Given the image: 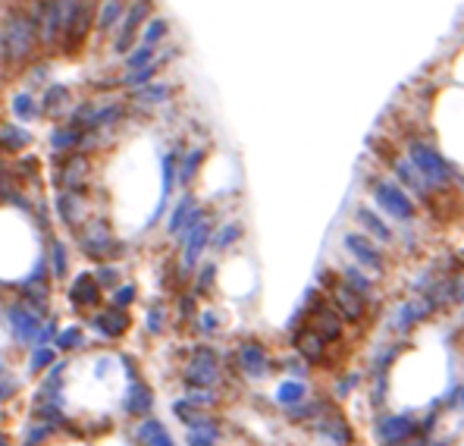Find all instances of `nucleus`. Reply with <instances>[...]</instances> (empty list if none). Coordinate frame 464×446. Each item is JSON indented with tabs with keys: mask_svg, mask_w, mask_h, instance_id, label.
I'll return each instance as SVG.
<instances>
[{
	"mask_svg": "<svg viewBox=\"0 0 464 446\" xmlns=\"http://www.w3.org/2000/svg\"><path fill=\"white\" fill-rule=\"evenodd\" d=\"M38 47V25L29 7H10L0 19V63L25 67Z\"/></svg>",
	"mask_w": 464,
	"mask_h": 446,
	"instance_id": "1",
	"label": "nucleus"
},
{
	"mask_svg": "<svg viewBox=\"0 0 464 446\" xmlns=\"http://www.w3.org/2000/svg\"><path fill=\"white\" fill-rule=\"evenodd\" d=\"M408 161L417 167V173L427 179L430 189H449L452 186V167L449 161L439 154V148H433L424 139L408 141Z\"/></svg>",
	"mask_w": 464,
	"mask_h": 446,
	"instance_id": "2",
	"label": "nucleus"
},
{
	"mask_svg": "<svg viewBox=\"0 0 464 446\" xmlns=\"http://www.w3.org/2000/svg\"><path fill=\"white\" fill-rule=\"evenodd\" d=\"M151 16H154V0H129L123 19H119V25L113 29V54H117V57H125V54L138 45V32Z\"/></svg>",
	"mask_w": 464,
	"mask_h": 446,
	"instance_id": "3",
	"label": "nucleus"
},
{
	"mask_svg": "<svg viewBox=\"0 0 464 446\" xmlns=\"http://www.w3.org/2000/svg\"><path fill=\"white\" fill-rule=\"evenodd\" d=\"M370 195H374V201L380 204V211H383V214H389L392 220L408 223L414 214H417L411 195L398 186V183H392V179H386V176L370 179Z\"/></svg>",
	"mask_w": 464,
	"mask_h": 446,
	"instance_id": "4",
	"label": "nucleus"
},
{
	"mask_svg": "<svg viewBox=\"0 0 464 446\" xmlns=\"http://www.w3.org/2000/svg\"><path fill=\"white\" fill-rule=\"evenodd\" d=\"M182 377H185V384H188V387H217V384L223 380L220 358H217V352L210 349V346H201V349H195L192 358H188V364H185Z\"/></svg>",
	"mask_w": 464,
	"mask_h": 446,
	"instance_id": "5",
	"label": "nucleus"
},
{
	"mask_svg": "<svg viewBox=\"0 0 464 446\" xmlns=\"http://www.w3.org/2000/svg\"><path fill=\"white\" fill-rule=\"evenodd\" d=\"M79 246H82V252L88 255V258H97V261L113 258V255L119 252V242L113 239L110 226H107V223H97V220L88 223V226H82Z\"/></svg>",
	"mask_w": 464,
	"mask_h": 446,
	"instance_id": "6",
	"label": "nucleus"
},
{
	"mask_svg": "<svg viewBox=\"0 0 464 446\" xmlns=\"http://www.w3.org/2000/svg\"><path fill=\"white\" fill-rule=\"evenodd\" d=\"M3 318H7V327L13 330V336L19 342H35L38 330H41V320H45L35 308L25 305V302H10V305L3 308Z\"/></svg>",
	"mask_w": 464,
	"mask_h": 446,
	"instance_id": "7",
	"label": "nucleus"
},
{
	"mask_svg": "<svg viewBox=\"0 0 464 446\" xmlns=\"http://www.w3.org/2000/svg\"><path fill=\"white\" fill-rule=\"evenodd\" d=\"M210 220L207 217H201V220H195L192 226H185L182 230V239H185V248H182V268L192 270L195 264L201 261V252H204L207 246H210Z\"/></svg>",
	"mask_w": 464,
	"mask_h": 446,
	"instance_id": "8",
	"label": "nucleus"
},
{
	"mask_svg": "<svg viewBox=\"0 0 464 446\" xmlns=\"http://www.w3.org/2000/svg\"><path fill=\"white\" fill-rule=\"evenodd\" d=\"M201 217H204L201 204L195 201L192 192H185L182 198H179L176 204L170 208V217H167V233H170V236H182L185 226H192V223L201 220Z\"/></svg>",
	"mask_w": 464,
	"mask_h": 446,
	"instance_id": "9",
	"label": "nucleus"
},
{
	"mask_svg": "<svg viewBox=\"0 0 464 446\" xmlns=\"http://www.w3.org/2000/svg\"><path fill=\"white\" fill-rule=\"evenodd\" d=\"M236 358H239V368H242V371L248 374L251 380L267 377V371H270V358H267V349L260 346L258 340H245L242 346H239Z\"/></svg>",
	"mask_w": 464,
	"mask_h": 446,
	"instance_id": "10",
	"label": "nucleus"
},
{
	"mask_svg": "<svg viewBox=\"0 0 464 446\" xmlns=\"http://www.w3.org/2000/svg\"><path fill=\"white\" fill-rule=\"evenodd\" d=\"M414 431H417V421H414L411 415H389V418H380V421H376V440L383 446L402 443V440L414 437Z\"/></svg>",
	"mask_w": 464,
	"mask_h": 446,
	"instance_id": "11",
	"label": "nucleus"
},
{
	"mask_svg": "<svg viewBox=\"0 0 464 446\" xmlns=\"http://www.w3.org/2000/svg\"><path fill=\"white\" fill-rule=\"evenodd\" d=\"M332 308H336V314L345 320H352V324H358V320L364 318V312H367V305H364V296L361 292H354L352 286H345V283H336L332 286Z\"/></svg>",
	"mask_w": 464,
	"mask_h": 446,
	"instance_id": "12",
	"label": "nucleus"
},
{
	"mask_svg": "<svg viewBox=\"0 0 464 446\" xmlns=\"http://www.w3.org/2000/svg\"><path fill=\"white\" fill-rule=\"evenodd\" d=\"M38 104H41V117H66L69 107L75 104L73 89L63 82H51L45 89V95L38 97Z\"/></svg>",
	"mask_w": 464,
	"mask_h": 446,
	"instance_id": "13",
	"label": "nucleus"
},
{
	"mask_svg": "<svg viewBox=\"0 0 464 446\" xmlns=\"http://www.w3.org/2000/svg\"><path fill=\"white\" fill-rule=\"evenodd\" d=\"M430 312H433V305H430L427 298H411V302L395 305L389 324H392V330H398V333H408L414 324H420L424 318H430Z\"/></svg>",
	"mask_w": 464,
	"mask_h": 446,
	"instance_id": "14",
	"label": "nucleus"
},
{
	"mask_svg": "<svg viewBox=\"0 0 464 446\" xmlns=\"http://www.w3.org/2000/svg\"><path fill=\"white\" fill-rule=\"evenodd\" d=\"M342 246L354 255L358 264H364V268H370V270H383V255H380V248H376L364 233H345Z\"/></svg>",
	"mask_w": 464,
	"mask_h": 446,
	"instance_id": "15",
	"label": "nucleus"
},
{
	"mask_svg": "<svg viewBox=\"0 0 464 446\" xmlns=\"http://www.w3.org/2000/svg\"><path fill=\"white\" fill-rule=\"evenodd\" d=\"M57 214L69 230H79L82 223H85V198H82V189H63V192H57Z\"/></svg>",
	"mask_w": 464,
	"mask_h": 446,
	"instance_id": "16",
	"label": "nucleus"
},
{
	"mask_svg": "<svg viewBox=\"0 0 464 446\" xmlns=\"http://www.w3.org/2000/svg\"><path fill=\"white\" fill-rule=\"evenodd\" d=\"M91 327H95L103 340H117V336H123L125 330H129V314H125L123 308H113V305L101 308V312L91 314Z\"/></svg>",
	"mask_w": 464,
	"mask_h": 446,
	"instance_id": "17",
	"label": "nucleus"
},
{
	"mask_svg": "<svg viewBox=\"0 0 464 446\" xmlns=\"http://www.w3.org/2000/svg\"><path fill=\"white\" fill-rule=\"evenodd\" d=\"M69 302H73V308L101 305V286H97L95 274H75L73 286H69Z\"/></svg>",
	"mask_w": 464,
	"mask_h": 446,
	"instance_id": "18",
	"label": "nucleus"
},
{
	"mask_svg": "<svg viewBox=\"0 0 464 446\" xmlns=\"http://www.w3.org/2000/svg\"><path fill=\"white\" fill-rule=\"evenodd\" d=\"M125 7H129V0H101V3H97V13H95V35H101V38L113 35V29L119 25Z\"/></svg>",
	"mask_w": 464,
	"mask_h": 446,
	"instance_id": "19",
	"label": "nucleus"
},
{
	"mask_svg": "<svg viewBox=\"0 0 464 446\" xmlns=\"http://www.w3.org/2000/svg\"><path fill=\"white\" fill-rule=\"evenodd\" d=\"M392 167H395V176L402 179V183H398L402 189H411V192L417 195V198H424V201L433 195V189L427 186V179L420 176L417 167H414L411 161H405V157H395V161H392Z\"/></svg>",
	"mask_w": 464,
	"mask_h": 446,
	"instance_id": "20",
	"label": "nucleus"
},
{
	"mask_svg": "<svg viewBox=\"0 0 464 446\" xmlns=\"http://www.w3.org/2000/svg\"><path fill=\"white\" fill-rule=\"evenodd\" d=\"M10 113H13L16 123L32 126V123L41 117V104H38V97L32 95L29 89H23V91H16V95L10 97Z\"/></svg>",
	"mask_w": 464,
	"mask_h": 446,
	"instance_id": "21",
	"label": "nucleus"
},
{
	"mask_svg": "<svg viewBox=\"0 0 464 446\" xmlns=\"http://www.w3.org/2000/svg\"><path fill=\"white\" fill-rule=\"evenodd\" d=\"M32 145V132L23 126V123H0V151L7 154H19Z\"/></svg>",
	"mask_w": 464,
	"mask_h": 446,
	"instance_id": "22",
	"label": "nucleus"
},
{
	"mask_svg": "<svg viewBox=\"0 0 464 446\" xmlns=\"http://www.w3.org/2000/svg\"><path fill=\"white\" fill-rule=\"evenodd\" d=\"M151 406H154V390L147 387V384H141V380H132L129 390H125L123 409L129 415H145V412H151Z\"/></svg>",
	"mask_w": 464,
	"mask_h": 446,
	"instance_id": "23",
	"label": "nucleus"
},
{
	"mask_svg": "<svg viewBox=\"0 0 464 446\" xmlns=\"http://www.w3.org/2000/svg\"><path fill=\"white\" fill-rule=\"evenodd\" d=\"M173 97V85L170 82H147V85H138V89H132V101H138V104H147V107H163L170 104Z\"/></svg>",
	"mask_w": 464,
	"mask_h": 446,
	"instance_id": "24",
	"label": "nucleus"
},
{
	"mask_svg": "<svg viewBox=\"0 0 464 446\" xmlns=\"http://www.w3.org/2000/svg\"><path fill=\"white\" fill-rule=\"evenodd\" d=\"M82 135H85V129H75V126H69V123H63V126L51 129L47 145H51V151H57V154H69V151L79 148Z\"/></svg>",
	"mask_w": 464,
	"mask_h": 446,
	"instance_id": "25",
	"label": "nucleus"
},
{
	"mask_svg": "<svg viewBox=\"0 0 464 446\" xmlns=\"http://www.w3.org/2000/svg\"><path fill=\"white\" fill-rule=\"evenodd\" d=\"M204 157H207V151L201 148V145L188 148L182 157H179L176 176H179V183H182V186H192V183H195V176H198V170H201V164H204Z\"/></svg>",
	"mask_w": 464,
	"mask_h": 446,
	"instance_id": "26",
	"label": "nucleus"
},
{
	"mask_svg": "<svg viewBox=\"0 0 464 446\" xmlns=\"http://www.w3.org/2000/svg\"><path fill=\"white\" fill-rule=\"evenodd\" d=\"M135 437H138L145 446H176L170 437V431H167L157 418H145V421L135 427Z\"/></svg>",
	"mask_w": 464,
	"mask_h": 446,
	"instance_id": "27",
	"label": "nucleus"
},
{
	"mask_svg": "<svg viewBox=\"0 0 464 446\" xmlns=\"http://www.w3.org/2000/svg\"><path fill=\"white\" fill-rule=\"evenodd\" d=\"M167 38H170V19L167 16H151L138 32V41L147 47H160Z\"/></svg>",
	"mask_w": 464,
	"mask_h": 446,
	"instance_id": "28",
	"label": "nucleus"
},
{
	"mask_svg": "<svg viewBox=\"0 0 464 446\" xmlns=\"http://www.w3.org/2000/svg\"><path fill=\"white\" fill-rule=\"evenodd\" d=\"M295 349H298V355H302L304 362H320L326 352V342L310 327H302V333L295 336Z\"/></svg>",
	"mask_w": 464,
	"mask_h": 446,
	"instance_id": "29",
	"label": "nucleus"
},
{
	"mask_svg": "<svg viewBox=\"0 0 464 446\" xmlns=\"http://www.w3.org/2000/svg\"><path fill=\"white\" fill-rule=\"evenodd\" d=\"M157 73H160V67H157V60H154V63H147V67L125 69L123 75H117V85H119V89H129V91H132V89H138V85L154 82Z\"/></svg>",
	"mask_w": 464,
	"mask_h": 446,
	"instance_id": "30",
	"label": "nucleus"
},
{
	"mask_svg": "<svg viewBox=\"0 0 464 446\" xmlns=\"http://www.w3.org/2000/svg\"><path fill=\"white\" fill-rule=\"evenodd\" d=\"M317 431L323 434V437H330L336 446H348V443H352V427H348L345 418H339V415L323 418V421L317 424Z\"/></svg>",
	"mask_w": 464,
	"mask_h": 446,
	"instance_id": "31",
	"label": "nucleus"
},
{
	"mask_svg": "<svg viewBox=\"0 0 464 446\" xmlns=\"http://www.w3.org/2000/svg\"><path fill=\"white\" fill-rule=\"evenodd\" d=\"M354 217H358V223H361V226H364V230H367L374 239H380V242H392V230H389V226H386V223L380 220V217H376L370 208H358V211H354Z\"/></svg>",
	"mask_w": 464,
	"mask_h": 446,
	"instance_id": "32",
	"label": "nucleus"
},
{
	"mask_svg": "<svg viewBox=\"0 0 464 446\" xmlns=\"http://www.w3.org/2000/svg\"><path fill=\"white\" fill-rule=\"evenodd\" d=\"M304 393H308L304 380H282L280 387H276V402L289 409V406H298L304 399Z\"/></svg>",
	"mask_w": 464,
	"mask_h": 446,
	"instance_id": "33",
	"label": "nucleus"
},
{
	"mask_svg": "<svg viewBox=\"0 0 464 446\" xmlns=\"http://www.w3.org/2000/svg\"><path fill=\"white\" fill-rule=\"evenodd\" d=\"M239 239H242V223H226L217 233H210V246H214V252H226V248L236 246Z\"/></svg>",
	"mask_w": 464,
	"mask_h": 446,
	"instance_id": "34",
	"label": "nucleus"
},
{
	"mask_svg": "<svg viewBox=\"0 0 464 446\" xmlns=\"http://www.w3.org/2000/svg\"><path fill=\"white\" fill-rule=\"evenodd\" d=\"M82 342H85V330H82L79 324H73V327H63V330H57V336H53V346H57V349H63V352H69V349H79Z\"/></svg>",
	"mask_w": 464,
	"mask_h": 446,
	"instance_id": "35",
	"label": "nucleus"
},
{
	"mask_svg": "<svg viewBox=\"0 0 464 446\" xmlns=\"http://www.w3.org/2000/svg\"><path fill=\"white\" fill-rule=\"evenodd\" d=\"M53 362H57V346L45 342V346H38V349L32 352V358H29V374L45 371V368H51Z\"/></svg>",
	"mask_w": 464,
	"mask_h": 446,
	"instance_id": "36",
	"label": "nucleus"
},
{
	"mask_svg": "<svg viewBox=\"0 0 464 446\" xmlns=\"http://www.w3.org/2000/svg\"><path fill=\"white\" fill-rule=\"evenodd\" d=\"M154 57H157V47H147V45H135L132 51L123 57V63H125V69H138V67H147V63H154Z\"/></svg>",
	"mask_w": 464,
	"mask_h": 446,
	"instance_id": "37",
	"label": "nucleus"
},
{
	"mask_svg": "<svg viewBox=\"0 0 464 446\" xmlns=\"http://www.w3.org/2000/svg\"><path fill=\"white\" fill-rule=\"evenodd\" d=\"M53 434V421H41V424H32V427H25V434H23V446H41L47 437Z\"/></svg>",
	"mask_w": 464,
	"mask_h": 446,
	"instance_id": "38",
	"label": "nucleus"
},
{
	"mask_svg": "<svg viewBox=\"0 0 464 446\" xmlns=\"http://www.w3.org/2000/svg\"><path fill=\"white\" fill-rule=\"evenodd\" d=\"M345 286H352L354 292H361V296H370V290H374V283H370V277L364 274L361 268H345Z\"/></svg>",
	"mask_w": 464,
	"mask_h": 446,
	"instance_id": "39",
	"label": "nucleus"
},
{
	"mask_svg": "<svg viewBox=\"0 0 464 446\" xmlns=\"http://www.w3.org/2000/svg\"><path fill=\"white\" fill-rule=\"evenodd\" d=\"M135 296H138V290H135V283H119V286H113V296H110V305L113 308H129L135 302Z\"/></svg>",
	"mask_w": 464,
	"mask_h": 446,
	"instance_id": "40",
	"label": "nucleus"
},
{
	"mask_svg": "<svg viewBox=\"0 0 464 446\" xmlns=\"http://www.w3.org/2000/svg\"><path fill=\"white\" fill-rule=\"evenodd\" d=\"M51 261H53V277H66V270H69V255H66V246L60 242V239H53L51 242Z\"/></svg>",
	"mask_w": 464,
	"mask_h": 446,
	"instance_id": "41",
	"label": "nucleus"
},
{
	"mask_svg": "<svg viewBox=\"0 0 464 446\" xmlns=\"http://www.w3.org/2000/svg\"><path fill=\"white\" fill-rule=\"evenodd\" d=\"M119 277H123V270L117 268V264H101V268L95 270V280L101 290H113V286H119Z\"/></svg>",
	"mask_w": 464,
	"mask_h": 446,
	"instance_id": "42",
	"label": "nucleus"
},
{
	"mask_svg": "<svg viewBox=\"0 0 464 446\" xmlns=\"http://www.w3.org/2000/svg\"><path fill=\"white\" fill-rule=\"evenodd\" d=\"M163 320H167V308L160 305V302H151V308H147V333H163Z\"/></svg>",
	"mask_w": 464,
	"mask_h": 446,
	"instance_id": "43",
	"label": "nucleus"
},
{
	"mask_svg": "<svg viewBox=\"0 0 464 446\" xmlns=\"http://www.w3.org/2000/svg\"><path fill=\"white\" fill-rule=\"evenodd\" d=\"M47 75H51V63H47V60H38V63H32V67L25 69V79H29V85H45Z\"/></svg>",
	"mask_w": 464,
	"mask_h": 446,
	"instance_id": "44",
	"label": "nucleus"
},
{
	"mask_svg": "<svg viewBox=\"0 0 464 446\" xmlns=\"http://www.w3.org/2000/svg\"><path fill=\"white\" fill-rule=\"evenodd\" d=\"M198 327H201V333H204V336L217 333V327H220V314L210 312V308H207V312H201L198 314Z\"/></svg>",
	"mask_w": 464,
	"mask_h": 446,
	"instance_id": "45",
	"label": "nucleus"
},
{
	"mask_svg": "<svg viewBox=\"0 0 464 446\" xmlns=\"http://www.w3.org/2000/svg\"><path fill=\"white\" fill-rule=\"evenodd\" d=\"M214 277H217V264H204L198 274V283H195V290L198 292H207L210 286H214Z\"/></svg>",
	"mask_w": 464,
	"mask_h": 446,
	"instance_id": "46",
	"label": "nucleus"
},
{
	"mask_svg": "<svg viewBox=\"0 0 464 446\" xmlns=\"http://www.w3.org/2000/svg\"><path fill=\"white\" fill-rule=\"evenodd\" d=\"M53 336H57V324H53V320H41V330H38L35 342L45 346V342H53Z\"/></svg>",
	"mask_w": 464,
	"mask_h": 446,
	"instance_id": "47",
	"label": "nucleus"
},
{
	"mask_svg": "<svg viewBox=\"0 0 464 446\" xmlns=\"http://www.w3.org/2000/svg\"><path fill=\"white\" fill-rule=\"evenodd\" d=\"M13 393H16V384L7 377V374H3V364H0V402L10 399Z\"/></svg>",
	"mask_w": 464,
	"mask_h": 446,
	"instance_id": "48",
	"label": "nucleus"
},
{
	"mask_svg": "<svg viewBox=\"0 0 464 446\" xmlns=\"http://www.w3.org/2000/svg\"><path fill=\"white\" fill-rule=\"evenodd\" d=\"M179 312H182V318H188V314L195 312V298H192V296H182V298H179Z\"/></svg>",
	"mask_w": 464,
	"mask_h": 446,
	"instance_id": "49",
	"label": "nucleus"
},
{
	"mask_svg": "<svg viewBox=\"0 0 464 446\" xmlns=\"http://www.w3.org/2000/svg\"><path fill=\"white\" fill-rule=\"evenodd\" d=\"M395 446H424V443H414V440L408 437V440H402V443H395Z\"/></svg>",
	"mask_w": 464,
	"mask_h": 446,
	"instance_id": "50",
	"label": "nucleus"
},
{
	"mask_svg": "<svg viewBox=\"0 0 464 446\" xmlns=\"http://www.w3.org/2000/svg\"><path fill=\"white\" fill-rule=\"evenodd\" d=\"M458 296H461V302H464V283H461V286H458Z\"/></svg>",
	"mask_w": 464,
	"mask_h": 446,
	"instance_id": "51",
	"label": "nucleus"
},
{
	"mask_svg": "<svg viewBox=\"0 0 464 446\" xmlns=\"http://www.w3.org/2000/svg\"><path fill=\"white\" fill-rule=\"evenodd\" d=\"M458 406H461V409H464V390H461V396H458Z\"/></svg>",
	"mask_w": 464,
	"mask_h": 446,
	"instance_id": "52",
	"label": "nucleus"
},
{
	"mask_svg": "<svg viewBox=\"0 0 464 446\" xmlns=\"http://www.w3.org/2000/svg\"><path fill=\"white\" fill-rule=\"evenodd\" d=\"M0 446H10V443H7V437H3V434H0Z\"/></svg>",
	"mask_w": 464,
	"mask_h": 446,
	"instance_id": "53",
	"label": "nucleus"
},
{
	"mask_svg": "<svg viewBox=\"0 0 464 446\" xmlns=\"http://www.w3.org/2000/svg\"><path fill=\"white\" fill-rule=\"evenodd\" d=\"M461 261H464V252H461Z\"/></svg>",
	"mask_w": 464,
	"mask_h": 446,
	"instance_id": "54",
	"label": "nucleus"
}]
</instances>
